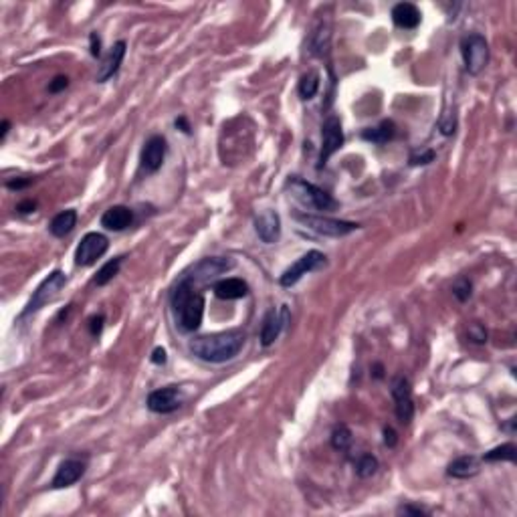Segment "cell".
<instances>
[{"label": "cell", "instance_id": "obj_1", "mask_svg": "<svg viewBox=\"0 0 517 517\" xmlns=\"http://www.w3.org/2000/svg\"><path fill=\"white\" fill-rule=\"evenodd\" d=\"M245 333L241 329H228L219 333L198 336L190 342V354L208 364H225L234 360L245 348Z\"/></svg>", "mask_w": 517, "mask_h": 517}, {"label": "cell", "instance_id": "obj_2", "mask_svg": "<svg viewBox=\"0 0 517 517\" xmlns=\"http://www.w3.org/2000/svg\"><path fill=\"white\" fill-rule=\"evenodd\" d=\"M170 303H172V311H174L176 325L180 327V331L190 333L200 327L202 316H204V297L200 291H196L194 283L180 277V281L172 289Z\"/></svg>", "mask_w": 517, "mask_h": 517}, {"label": "cell", "instance_id": "obj_3", "mask_svg": "<svg viewBox=\"0 0 517 517\" xmlns=\"http://www.w3.org/2000/svg\"><path fill=\"white\" fill-rule=\"evenodd\" d=\"M285 188L289 190L291 196L295 200H299L303 206L307 208H314V210H331L338 206V202L333 200V196L329 192H325L323 188L299 178V176H289L287 182H285Z\"/></svg>", "mask_w": 517, "mask_h": 517}, {"label": "cell", "instance_id": "obj_4", "mask_svg": "<svg viewBox=\"0 0 517 517\" xmlns=\"http://www.w3.org/2000/svg\"><path fill=\"white\" fill-rule=\"evenodd\" d=\"M65 283H67V277H65L63 271H59V269L51 271V273L41 281V285L32 291L29 303L25 305V309H23L21 316H19V322L25 320V318H29L32 314H36V311L43 309L45 305L53 303V301L59 297V293H61V289L65 287Z\"/></svg>", "mask_w": 517, "mask_h": 517}, {"label": "cell", "instance_id": "obj_5", "mask_svg": "<svg viewBox=\"0 0 517 517\" xmlns=\"http://www.w3.org/2000/svg\"><path fill=\"white\" fill-rule=\"evenodd\" d=\"M461 55L469 75H479L489 63V45L479 32H469L461 38Z\"/></svg>", "mask_w": 517, "mask_h": 517}, {"label": "cell", "instance_id": "obj_6", "mask_svg": "<svg viewBox=\"0 0 517 517\" xmlns=\"http://www.w3.org/2000/svg\"><path fill=\"white\" fill-rule=\"evenodd\" d=\"M293 219L303 226H307L309 230L323 234V236H331V239H340L346 236L350 232H354L360 228L358 223L350 221H338V219H329V217H320V214H307V212H293Z\"/></svg>", "mask_w": 517, "mask_h": 517}, {"label": "cell", "instance_id": "obj_7", "mask_svg": "<svg viewBox=\"0 0 517 517\" xmlns=\"http://www.w3.org/2000/svg\"><path fill=\"white\" fill-rule=\"evenodd\" d=\"M325 265H327V257L322 251H307L305 255H301L291 267L283 271V275L279 277V283L283 287H293L301 277H305L307 273L320 271Z\"/></svg>", "mask_w": 517, "mask_h": 517}, {"label": "cell", "instance_id": "obj_8", "mask_svg": "<svg viewBox=\"0 0 517 517\" xmlns=\"http://www.w3.org/2000/svg\"><path fill=\"white\" fill-rule=\"evenodd\" d=\"M234 267V261L228 257H208L198 261L196 265H192L182 277L188 279L190 283L198 285V283H206L217 279L219 275H223L226 271H230Z\"/></svg>", "mask_w": 517, "mask_h": 517}, {"label": "cell", "instance_id": "obj_9", "mask_svg": "<svg viewBox=\"0 0 517 517\" xmlns=\"http://www.w3.org/2000/svg\"><path fill=\"white\" fill-rule=\"evenodd\" d=\"M109 249V241L101 232H87L75 249V265L77 267H91Z\"/></svg>", "mask_w": 517, "mask_h": 517}, {"label": "cell", "instance_id": "obj_10", "mask_svg": "<svg viewBox=\"0 0 517 517\" xmlns=\"http://www.w3.org/2000/svg\"><path fill=\"white\" fill-rule=\"evenodd\" d=\"M184 404V392L178 386H164L148 394L146 406L156 415H172Z\"/></svg>", "mask_w": 517, "mask_h": 517}, {"label": "cell", "instance_id": "obj_11", "mask_svg": "<svg viewBox=\"0 0 517 517\" xmlns=\"http://www.w3.org/2000/svg\"><path fill=\"white\" fill-rule=\"evenodd\" d=\"M392 398L396 402V417L402 424H410L415 419V400H412V388L404 376H398L392 380Z\"/></svg>", "mask_w": 517, "mask_h": 517}, {"label": "cell", "instance_id": "obj_12", "mask_svg": "<svg viewBox=\"0 0 517 517\" xmlns=\"http://www.w3.org/2000/svg\"><path fill=\"white\" fill-rule=\"evenodd\" d=\"M344 146V129L342 122L336 116H329L322 126V152H320V168H323L327 160Z\"/></svg>", "mask_w": 517, "mask_h": 517}, {"label": "cell", "instance_id": "obj_13", "mask_svg": "<svg viewBox=\"0 0 517 517\" xmlns=\"http://www.w3.org/2000/svg\"><path fill=\"white\" fill-rule=\"evenodd\" d=\"M166 138L164 135H152L146 140L142 154H140V168L146 174H154L162 168V164L166 160Z\"/></svg>", "mask_w": 517, "mask_h": 517}, {"label": "cell", "instance_id": "obj_14", "mask_svg": "<svg viewBox=\"0 0 517 517\" xmlns=\"http://www.w3.org/2000/svg\"><path fill=\"white\" fill-rule=\"evenodd\" d=\"M289 323V307L281 305V309H269L265 320H263V327H261V344L265 348L273 346L275 340L281 336V331L285 329V325Z\"/></svg>", "mask_w": 517, "mask_h": 517}, {"label": "cell", "instance_id": "obj_15", "mask_svg": "<svg viewBox=\"0 0 517 517\" xmlns=\"http://www.w3.org/2000/svg\"><path fill=\"white\" fill-rule=\"evenodd\" d=\"M255 230L265 245H275L281 239V217L275 210H263L255 217Z\"/></svg>", "mask_w": 517, "mask_h": 517}, {"label": "cell", "instance_id": "obj_16", "mask_svg": "<svg viewBox=\"0 0 517 517\" xmlns=\"http://www.w3.org/2000/svg\"><path fill=\"white\" fill-rule=\"evenodd\" d=\"M85 469H87V463L81 461V459H67L59 465L55 477H53V483L51 487L53 489H65V487H71L75 485L83 475H85Z\"/></svg>", "mask_w": 517, "mask_h": 517}, {"label": "cell", "instance_id": "obj_17", "mask_svg": "<svg viewBox=\"0 0 517 517\" xmlns=\"http://www.w3.org/2000/svg\"><path fill=\"white\" fill-rule=\"evenodd\" d=\"M126 51H128V43H126V41H118V43L109 49L107 57H105V59L101 61V65H99V71H97L96 75L97 83L109 81V79L120 71V67L124 63V57H126Z\"/></svg>", "mask_w": 517, "mask_h": 517}, {"label": "cell", "instance_id": "obj_18", "mask_svg": "<svg viewBox=\"0 0 517 517\" xmlns=\"http://www.w3.org/2000/svg\"><path fill=\"white\" fill-rule=\"evenodd\" d=\"M131 223H133V210L124 204L109 206L101 214V226H105L107 230H113V232L126 230L128 226H131Z\"/></svg>", "mask_w": 517, "mask_h": 517}, {"label": "cell", "instance_id": "obj_19", "mask_svg": "<svg viewBox=\"0 0 517 517\" xmlns=\"http://www.w3.org/2000/svg\"><path fill=\"white\" fill-rule=\"evenodd\" d=\"M392 21L398 29H406V31H412L417 29L422 21V14L420 10L412 4V2H400L392 8Z\"/></svg>", "mask_w": 517, "mask_h": 517}, {"label": "cell", "instance_id": "obj_20", "mask_svg": "<svg viewBox=\"0 0 517 517\" xmlns=\"http://www.w3.org/2000/svg\"><path fill=\"white\" fill-rule=\"evenodd\" d=\"M214 295L219 299H226V301H234V299H243L249 293V285L239 279V277H228V279H221L214 283Z\"/></svg>", "mask_w": 517, "mask_h": 517}, {"label": "cell", "instance_id": "obj_21", "mask_svg": "<svg viewBox=\"0 0 517 517\" xmlns=\"http://www.w3.org/2000/svg\"><path fill=\"white\" fill-rule=\"evenodd\" d=\"M477 473H479V459L473 454L459 456L447 467V475L452 479H471Z\"/></svg>", "mask_w": 517, "mask_h": 517}, {"label": "cell", "instance_id": "obj_22", "mask_svg": "<svg viewBox=\"0 0 517 517\" xmlns=\"http://www.w3.org/2000/svg\"><path fill=\"white\" fill-rule=\"evenodd\" d=\"M75 226H77V210L67 208V210H61V212H59V214L51 221L49 230H51V234H53V236L63 239V236H67V234H69Z\"/></svg>", "mask_w": 517, "mask_h": 517}, {"label": "cell", "instance_id": "obj_23", "mask_svg": "<svg viewBox=\"0 0 517 517\" xmlns=\"http://www.w3.org/2000/svg\"><path fill=\"white\" fill-rule=\"evenodd\" d=\"M329 38H331V25L329 21H320L316 31L311 34V53L318 55V57H323L327 51H329Z\"/></svg>", "mask_w": 517, "mask_h": 517}, {"label": "cell", "instance_id": "obj_24", "mask_svg": "<svg viewBox=\"0 0 517 517\" xmlns=\"http://www.w3.org/2000/svg\"><path fill=\"white\" fill-rule=\"evenodd\" d=\"M394 133H396L394 122L384 120V122L378 124L376 128L364 129V131H362V138H364L366 142H372V144H386V142H390V140L394 138Z\"/></svg>", "mask_w": 517, "mask_h": 517}, {"label": "cell", "instance_id": "obj_25", "mask_svg": "<svg viewBox=\"0 0 517 517\" xmlns=\"http://www.w3.org/2000/svg\"><path fill=\"white\" fill-rule=\"evenodd\" d=\"M299 96L301 99H314L320 91V73L318 71H307L301 81H299Z\"/></svg>", "mask_w": 517, "mask_h": 517}, {"label": "cell", "instance_id": "obj_26", "mask_svg": "<svg viewBox=\"0 0 517 517\" xmlns=\"http://www.w3.org/2000/svg\"><path fill=\"white\" fill-rule=\"evenodd\" d=\"M122 263H124V257H116V258H111V261H107V263H105V265L97 271L96 279H94L97 287H103V285H107L109 281H113V277L120 273Z\"/></svg>", "mask_w": 517, "mask_h": 517}, {"label": "cell", "instance_id": "obj_27", "mask_svg": "<svg viewBox=\"0 0 517 517\" xmlns=\"http://www.w3.org/2000/svg\"><path fill=\"white\" fill-rule=\"evenodd\" d=\"M352 441H354L352 430H350L346 424H338V426L333 428V432H331V447H333L336 451H348V449L352 447Z\"/></svg>", "mask_w": 517, "mask_h": 517}, {"label": "cell", "instance_id": "obj_28", "mask_svg": "<svg viewBox=\"0 0 517 517\" xmlns=\"http://www.w3.org/2000/svg\"><path fill=\"white\" fill-rule=\"evenodd\" d=\"M516 452L517 449L514 443H505V445H499V447L491 449L489 452H485L483 461H487V463H499V461H509V463H514V461H516Z\"/></svg>", "mask_w": 517, "mask_h": 517}, {"label": "cell", "instance_id": "obj_29", "mask_svg": "<svg viewBox=\"0 0 517 517\" xmlns=\"http://www.w3.org/2000/svg\"><path fill=\"white\" fill-rule=\"evenodd\" d=\"M378 459L374 456V454H362L360 459H358V463H355V475L360 477V479H368V477H372V475H376V471H378Z\"/></svg>", "mask_w": 517, "mask_h": 517}, {"label": "cell", "instance_id": "obj_30", "mask_svg": "<svg viewBox=\"0 0 517 517\" xmlns=\"http://www.w3.org/2000/svg\"><path fill=\"white\" fill-rule=\"evenodd\" d=\"M452 295H454L461 303L469 301V299H471V295H473V283H471L467 277L456 279V281H454V285H452Z\"/></svg>", "mask_w": 517, "mask_h": 517}, {"label": "cell", "instance_id": "obj_31", "mask_svg": "<svg viewBox=\"0 0 517 517\" xmlns=\"http://www.w3.org/2000/svg\"><path fill=\"white\" fill-rule=\"evenodd\" d=\"M434 150H424V152H415L410 154V166H426L434 160Z\"/></svg>", "mask_w": 517, "mask_h": 517}, {"label": "cell", "instance_id": "obj_32", "mask_svg": "<svg viewBox=\"0 0 517 517\" xmlns=\"http://www.w3.org/2000/svg\"><path fill=\"white\" fill-rule=\"evenodd\" d=\"M469 340L473 344H485L487 342V331H485V327L481 323H473L469 327Z\"/></svg>", "mask_w": 517, "mask_h": 517}, {"label": "cell", "instance_id": "obj_33", "mask_svg": "<svg viewBox=\"0 0 517 517\" xmlns=\"http://www.w3.org/2000/svg\"><path fill=\"white\" fill-rule=\"evenodd\" d=\"M439 129H441L445 135H452L454 129H456V120H454V116L445 113V116L441 118V122H439Z\"/></svg>", "mask_w": 517, "mask_h": 517}, {"label": "cell", "instance_id": "obj_34", "mask_svg": "<svg viewBox=\"0 0 517 517\" xmlns=\"http://www.w3.org/2000/svg\"><path fill=\"white\" fill-rule=\"evenodd\" d=\"M69 87V77L67 75H57L53 77V81L49 83V94H61Z\"/></svg>", "mask_w": 517, "mask_h": 517}, {"label": "cell", "instance_id": "obj_35", "mask_svg": "<svg viewBox=\"0 0 517 517\" xmlns=\"http://www.w3.org/2000/svg\"><path fill=\"white\" fill-rule=\"evenodd\" d=\"M398 516H428V512L420 505H412V503H406V505H400L398 507Z\"/></svg>", "mask_w": 517, "mask_h": 517}, {"label": "cell", "instance_id": "obj_36", "mask_svg": "<svg viewBox=\"0 0 517 517\" xmlns=\"http://www.w3.org/2000/svg\"><path fill=\"white\" fill-rule=\"evenodd\" d=\"M32 178H14V180H8L6 182V188L8 190H23L27 186H31Z\"/></svg>", "mask_w": 517, "mask_h": 517}, {"label": "cell", "instance_id": "obj_37", "mask_svg": "<svg viewBox=\"0 0 517 517\" xmlns=\"http://www.w3.org/2000/svg\"><path fill=\"white\" fill-rule=\"evenodd\" d=\"M89 51H91V55L94 57H101V36L97 34L96 31L89 34Z\"/></svg>", "mask_w": 517, "mask_h": 517}, {"label": "cell", "instance_id": "obj_38", "mask_svg": "<svg viewBox=\"0 0 517 517\" xmlns=\"http://www.w3.org/2000/svg\"><path fill=\"white\" fill-rule=\"evenodd\" d=\"M103 322H105V318L103 316H94L91 320H89V331H91V336H99L101 333V329H103Z\"/></svg>", "mask_w": 517, "mask_h": 517}, {"label": "cell", "instance_id": "obj_39", "mask_svg": "<svg viewBox=\"0 0 517 517\" xmlns=\"http://www.w3.org/2000/svg\"><path fill=\"white\" fill-rule=\"evenodd\" d=\"M396 443H398L396 430H394L392 426H386V428H384V445H386L388 449H392V447H396Z\"/></svg>", "mask_w": 517, "mask_h": 517}, {"label": "cell", "instance_id": "obj_40", "mask_svg": "<svg viewBox=\"0 0 517 517\" xmlns=\"http://www.w3.org/2000/svg\"><path fill=\"white\" fill-rule=\"evenodd\" d=\"M34 208H36V202H34V200H23V202H19V204H16V210H19L21 214L34 212Z\"/></svg>", "mask_w": 517, "mask_h": 517}, {"label": "cell", "instance_id": "obj_41", "mask_svg": "<svg viewBox=\"0 0 517 517\" xmlns=\"http://www.w3.org/2000/svg\"><path fill=\"white\" fill-rule=\"evenodd\" d=\"M166 360H168V355H166V350H164V348H156V350L152 352V362H154L156 366H164Z\"/></svg>", "mask_w": 517, "mask_h": 517}, {"label": "cell", "instance_id": "obj_42", "mask_svg": "<svg viewBox=\"0 0 517 517\" xmlns=\"http://www.w3.org/2000/svg\"><path fill=\"white\" fill-rule=\"evenodd\" d=\"M176 128H180L184 133H190V126H188V122H186V118H184V116L176 120Z\"/></svg>", "mask_w": 517, "mask_h": 517}, {"label": "cell", "instance_id": "obj_43", "mask_svg": "<svg viewBox=\"0 0 517 517\" xmlns=\"http://www.w3.org/2000/svg\"><path fill=\"white\" fill-rule=\"evenodd\" d=\"M8 131H10V122H8V120H4V122H2V126H0V142H4V140H6Z\"/></svg>", "mask_w": 517, "mask_h": 517}, {"label": "cell", "instance_id": "obj_44", "mask_svg": "<svg viewBox=\"0 0 517 517\" xmlns=\"http://www.w3.org/2000/svg\"><path fill=\"white\" fill-rule=\"evenodd\" d=\"M374 378H384V368H382V364H376L374 366Z\"/></svg>", "mask_w": 517, "mask_h": 517}]
</instances>
